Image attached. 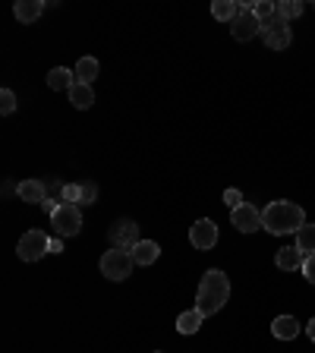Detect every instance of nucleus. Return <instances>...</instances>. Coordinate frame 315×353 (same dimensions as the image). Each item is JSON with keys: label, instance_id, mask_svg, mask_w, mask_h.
Returning a JSON list of instances; mask_svg holds the SVG:
<instances>
[{"label": "nucleus", "instance_id": "nucleus-1", "mask_svg": "<svg viewBox=\"0 0 315 353\" xmlns=\"http://www.w3.org/2000/svg\"><path fill=\"white\" fill-rule=\"evenodd\" d=\"M306 224V212H303L296 202H287V199H278V202H268L262 212V228L274 236L284 234H296V230Z\"/></svg>", "mask_w": 315, "mask_h": 353}, {"label": "nucleus", "instance_id": "nucleus-2", "mask_svg": "<svg viewBox=\"0 0 315 353\" xmlns=\"http://www.w3.org/2000/svg\"><path fill=\"white\" fill-rule=\"evenodd\" d=\"M230 300V281L224 272H218V268H212V272L202 274V281H199V294H196V309L202 312V316H218L221 309H224V303Z\"/></svg>", "mask_w": 315, "mask_h": 353}, {"label": "nucleus", "instance_id": "nucleus-3", "mask_svg": "<svg viewBox=\"0 0 315 353\" xmlns=\"http://www.w3.org/2000/svg\"><path fill=\"white\" fill-rule=\"evenodd\" d=\"M16 252H19L22 262H38V259H44L51 252V236L44 234V230H26V234L19 236Z\"/></svg>", "mask_w": 315, "mask_h": 353}, {"label": "nucleus", "instance_id": "nucleus-4", "mask_svg": "<svg viewBox=\"0 0 315 353\" xmlns=\"http://www.w3.org/2000/svg\"><path fill=\"white\" fill-rule=\"evenodd\" d=\"M132 265L136 262H132L130 250H114V246H110V250L101 256V274L108 281H126L132 272Z\"/></svg>", "mask_w": 315, "mask_h": 353}, {"label": "nucleus", "instance_id": "nucleus-5", "mask_svg": "<svg viewBox=\"0 0 315 353\" xmlns=\"http://www.w3.org/2000/svg\"><path fill=\"white\" fill-rule=\"evenodd\" d=\"M51 228L57 230V236H76L82 230V208L70 205V202H60L57 212L51 214Z\"/></svg>", "mask_w": 315, "mask_h": 353}, {"label": "nucleus", "instance_id": "nucleus-6", "mask_svg": "<svg viewBox=\"0 0 315 353\" xmlns=\"http://www.w3.org/2000/svg\"><path fill=\"white\" fill-rule=\"evenodd\" d=\"M108 240H110V246H114V250H132V246L142 240V236H139V224H136L132 218L114 221V224H110V230H108Z\"/></svg>", "mask_w": 315, "mask_h": 353}, {"label": "nucleus", "instance_id": "nucleus-7", "mask_svg": "<svg viewBox=\"0 0 315 353\" xmlns=\"http://www.w3.org/2000/svg\"><path fill=\"white\" fill-rule=\"evenodd\" d=\"M258 32H262V26H258V16L252 13V7H240L236 19L230 22V35H234L236 41H252Z\"/></svg>", "mask_w": 315, "mask_h": 353}, {"label": "nucleus", "instance_id": "nucleus-8", "mask_svg": "<svg viewBox=\"0 0 315 353\" xmlns=\"http://www.w3.org/2000/svg\"><path fill=\"white\" fill-rule=\"evenodd\" d=\"M190 243L196 250H214V246H218V228H214V221H208V218L196 221L190 228Z\"/></svg>", "mask_w": 315, "mask_h": 353}, {"label": "nucleus", "instance_id": "nucleus-9", "mask_svg": "<svg viewBox=\"0 0 315 353\" xmlns=\"http://www.w3.org/2000/svg\"><path fill=\"white\" fill-rule=\"evenodd\" d=\"M230 221H234L236 230H243V234H252V230L262 228V212H258L256 205H250V202H243V205H236L234 212H230Z\"/></svg>", "mask_w": 315, "mask_h": 353}, {"label": "nucleus", "instance_id": "nucleus-10", "mask_svg": "<svg viewBox=\"0 0 315 353\" xmlns=\"http://www.w3.org/2000/svg\"><path fill=\"white\" fill-rule=\"evenodd\" d=\"M130 256H132V262H136V265H142V268H145V265L158 262V256H161V246H158L154 240H139L130 250Z\"/></svg>", "mask_w": 315, "mask_h": 353}, {"label": "nucleus", "instance_id": "nucleus-11", "mask_svg": "<svg viewBox=\"0 0 315 353\" xmlns=\"http://www.w3.org/2000/svg\"><path fill=\"white\" fill-rule=\"evenodd\" d=\"M274 262H278L281 272H296V268L303 272V262H306V256H303L296 246H284V250H278Z\"/></svg>", "mask_w": 315, "mask_h": 353}, {"label": "nucleus", "instance_id": "nucleus-12", "mask_svg": "<svg viewBox=\"0 0 315 353\" xmlns=\"http://www.w3.org/2000/svg\"><path fill=\"white\" fill-rule=\"evenodd\" d=\"M272 334L278 341H294L296 334H300V322H296V316H278L272 322Z\"/></svg>", "mask_w": 315, "mask_h": 353}, {"label": "nucleus", "instance_id": "nucleus-13", "mask_svg": "<svg viewBox=\"0 0 315 353\" xmlns=\"http://www.w3.org/2000/svg\"><path fill=\"white\" fill-rule=\"evenodd\" d=\"M41 13H44L41 0H19V3L13 7V16L22 22V26H32V22H35Z\"/></svg>", "mask_w": 315, "mask_h": 353}, {"label": "nucleus", "instance_id": "nucleus-14", "mask_svg": "<svg viewBox=\"0 0 315 353\" xmlns=\"http://www.w3.org/2000/svg\"><path fill=\"white\" fill-rule=\"evenodd\" d=\"M16 192H19V199L22 202H32V205H41L44 199V183L41 180H22L19 186H16Z\"/></svg>", "mask_w": 315, "mask_h": 353}, {"label": "nucleus", "instance_id": "nucleus-15", "mask_svg": "<svg viewBox=\"0 0 315 353\" xmlns=\"http://www.w3.org/2000/svg\"><path fill=\"white\" fill-rule=\"evenodd\" d=\"M202 322H205V316L192 306V309H186V312L176 316V331H180V334H196V331L202 328Z\"/></svg>", "mask_w": 315, "mask_h": 353}, {"label": "nucleus", "instance_id": "nucleus-16", "mask_svg": "<svg viewBox=\"0 0 315 353\" xmlns=\"http://www.w3.org/2000/svg\"><path fill=\"white\" fill-rule=\"evenodd\" d=\"M73 85H76V73H70L66 66H57V70L48 73V88H54V92H70Z\"/></svg>", "mask_w": 315, "mask_h": 353}, {"label": "nucleus", "instance_id": "nucleus-17", "mask_svg": "<svg viewBox=\"0 0 315 353\" xmlns=\"http://www.w3.org/2000/svg\"><path fill=\"white\" fill-rule=\"evenodd\" d=\"M70 104H73V108H79V110L92 108V104H95V88L76 82V85L70 88Z\"/></svg>", "mask_w": 315, "mask_h": 353}, {"label": "nucleus", "instance_id": "nucleus-18", "mask_svg": "<svg viewBox=\"0 0 315 353\" xmlns=\"http://www.w3.org/2000/svg\"><path fill=\"white\" fill-rule=\"evenodd\" d=\"M98 70H101V66H98V60L95 57H82L79 63H76V82H82V85H92V82H95V76H98Z\"/></svg>", "mask_w": 315, "mask_h": 353}, {"label": "nucleus", "instance_id": "nucleus-19", "mask_svg": "<svg viewBox=\"0 0 315 353\" xmlns=\"http://www.w3.org/2000/svg\"><path fill=\"white\" fill-rule=\"evenodd\" d=\"M236 13H240V3H234V0H214L212 3V16L221 22H234Z\"/></svg>", "mask_w": 315, "mask_h": 353}, {"label": "nucleus", "instance_id": "nucleus-20", "mask_svg": "<svg viewBox=\"0 0 315 353\" xmlns=\"http://www.w3.org/2000/svg\"><path fill=\"white\" fill-rule=\"evenodd\" d=\"M296 250H300L303 256H312L315 252V224H303V228L296 230Z\"/></svg>", "mask_w": 315, "mask_h": 353}, {"label": "nucleus", "instance_id": "nucleus-21", "mask_svg": "<svg viewBox=\"0 0 315 353\" xmlns=\"http://www.w3.org/2000/svg\"><path fill=\"white\" fill-rule=\"evenodd\" d=\"M290 41H294L290 29H281V32L265 35V48H268V51H287V48H290Z\"/></svg>", "mask_w": 315, "mask_h": 353}, {"label": "nucleus", "instance_id": "nucleus-22", "mask_svg": "<svg viewBox=\"0 0 315 353\" xmlns=\"http://www.w3.org/2000/svg\"><path fill=\"white\" fill-rule=\"evenodd\" d=\"M300 13H303V3H300V0H281V3H278V16H284L287 22H290V19H300Z\"/></svg>", "mask_w": 315, "mask_h": 353}, {"label": "nucleus", "instance_id": "nucleus-23", "mask_svg": "<svg viewBox=\"0 0 315 353\" xmlns=\"http://www.w3.org/2000/svg\"><path fill=\"white\" fill-rule=\"evenodd\" d=\"M98 186L95 183H79V205H95Z\"/></svg>", "mask_w": 315, "mask_h": 353}, {"label": "nucleus", "instance_id": "nucleus-24", "mask_svg": "<svg viewBox=\"0 0 315 353\" xmlns=\"http://www.w3.org/2000/svg\"><path fill=\"white\" fill-rule=\"evenodd\" d=\"M252 13L258 16V22H262V19H272V16H278V3H272V0H262V3H256V7H252Z\"/></svg>", "mask_w": 315, "mask_h": 353}, {"label": "nucleus", "instance_id": "nucleus-25", "mask_svg": "<svg viewBox=\"0 0 315 353\" xmlns=\"http://www.w3.org/2000/svg\"><path fill=\"white\" fill-rule=\"evenodd\" d=\"M0 110H3L7 117H10V114H13V110H16V95H13V92H10V88H3V92H0Z\"/></svg>", "mask_w": 315, "mask_h": 353}, {"label": "nucleus", "instance_id": "nucleus-26", "mask_svg": "<svg viewBox=\"0 0 315 353\" xmlns=\"http://www.w3.org/2000/svg\"><path fill=\"white\" fill-rule=\"evenodd\" d=\"M63 202L79 205V183H63Z\"/></svg>", "mask_w": 315, "mask_h": 353}, {"label": "nucleus", "instance_id": "nucleus-27", "mask_svg": "<svg viewBox=\"0 0 315 353\" xmlns=\"http://www.w3.org/2000/svg\"><path fill=\"white\" fill-rule=\"evenodd\" d=\"M303 274H306L309 284H315V252L312 256H306V262H303Z\"/></svg>", "mask_w": 315, "mask_h": 353}, {"label": "nucleus", "instance_id": "nucleus-28", "mask_svg": "<svg viewBox=\"0 0 315 353\" xmlns=\"http://www.w3.org/2000/svg\"><path fill=\"white\" fill-rule=\"evenodd\" d=\"M224 202L230 205V212H234L236 205H243V196H240V190H227L224 192Z\"/></svg>", "mask_w": 315, "mask_h": 353}, {"label": "nucleus", "instance_id": "nucleus-29", "mask_svg": "<svg viewBox=\"0 0 315 353\" xmlns=\"http://www.w3.org/2000/svg\"><path fill=\"white\" fill-rule=\"evenodd\" d=\"M51 252L57 256V252H63V236H51Z\"/></svg>", "mask_w": 315, "mask_h": 353}, {"label": "nucleus", "instance_id": "nucleus-30", "mask_svg": "<svg viewBox=\"0 0 315 353\" xmlns=\"http://www.w3.org/2000/svg\"><path fill=\"white\" fill-rule=\"evenodd\" d=\"M306 331H309V338H312V341H315V319H312V322H309V325H306Z\"/></svg>", "mask_w": 315, "mask_h": 353}, {"label": "nucleus", "instance_id": "nucleus-31", "mask_svg": "<svg viewBox=\"0 0 315 353\" xmlns=\"http://www.w3.org/2000/svg\"><path fill=\"white\" fill-rule=\"evenodd\" d=\"M158 353H161V350H158Z\"/></svg>", "mask_w": 315, "mask_h": 353}]
</instances>
